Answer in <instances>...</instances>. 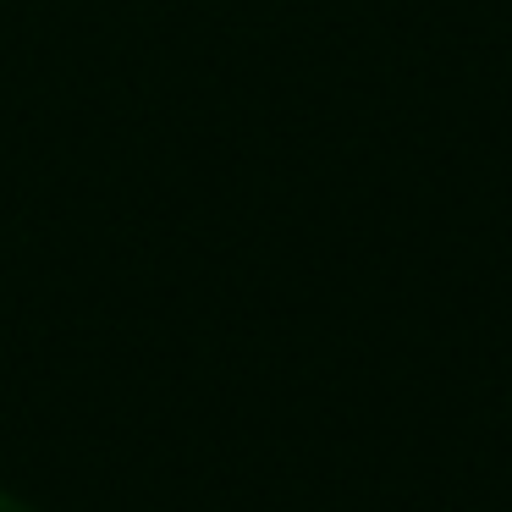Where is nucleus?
I'll return each mask as SVG.
<instances>
[{
    "label": "nucleus",
    "mask_w": 512,
    "mask_h": 512,
    "mask_svg": "<svg viewBox=\"0 0 512 512\" xmlns=\"http://www.w3.org/2000/svg\"><path fill=\"white\" fill-rule=\"evenodd\" d=\"M0 512H34V507H23L17 496H6V490H0Z\"/></svg>",
    "instance_id": "obj_1"
}]
</instances>
